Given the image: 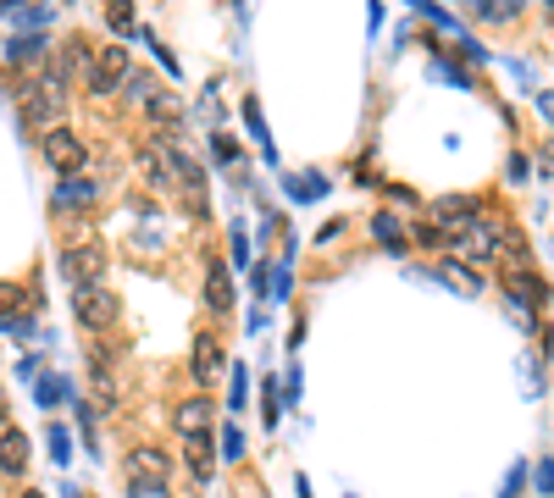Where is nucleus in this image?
Returning <instances> with one entry per match:
<instances>
[{
    "instance_id": "1",
    "label": "nucleus",
    "mask_w": 554,
    "mask_h": 498,
    "mask_svg": "<svg viewBox=\"0 0 554 498\" xmlns=\"http://www.w3.org/2000/svg\"><path fill=\"white\" fill-rule=\"evenodd\" d=\"M505 238H510V227L499 222V216H471V222H460V227H449L444 233V244L455 249L460 261H499L505 255Z\"/></svg>"
},
{
    "instance_id": "2",
    "label": "nucleus",
    "mask_w": 554,
    "mask_h": 498,
    "mask_svg": "<svg viewBox=\"0 0 554 498\" xmlns=\"http://www.w3.org/2000/svg\"><path fill=\"white\" fill-rule=\"evenodd\" d=\"M61 272H67V283H73V288L100 283V272H106V249H100L95 238H78V244L61 249Z\"/></svg>"
},
{
    "instance_id": "3",
    "label": "nucleus",
    "mask_w": 554,
    "mask_h": 498,
    "mask_svg": "<svg viewBox=\"0 0 554 498\" xmlns=\"http://www.w3.org/2000/svg\"><path fill=\"white\" fill-rule=\"evenodd\" d=\"M122 78H128V50H117V45L89 50V67H84L89 95H111V89H117Z\"/></svg>"
},
{
    "instance_id": "4",
    "label": "nucleus",
    "mask_w": 554,
    "mask_h": 498,
    "mask_svg": "<svg viewBox=\"0 0 554 498\" xmlns=\"http://www.w3.org/2000/svg\"><path fill=\"white\" fill-rule=\"evenodd\" d=\"M73 316L84 321V327H111V316H117V299H111L106 283H89V288H73Z\"/></svg>"
},
{
    "instance_id": "5",
    "label": "nucleus",
    "mask_w": 554,
    "mask_h": 498,
    "mask_svg": "<svg viewBox=\"0 0 554 498\" xmlns=\"http://www.w3.org/2000/svg\"><path fill=\"white\" fill-rule=\"evenodd\" d=\"M45 161L56 166L61 178H67V172L78 178V166H84V139H78L73 128H50L45 133Z\"/></svg>"
},
{
    "instance_id": "6",
    "label": "nucleus",
    "mask_w": 554,
    "mask_h": 498,
    "mask_svg": "<svg viewBox=\"0 0 554 498\" xmlns=\"http://www.w3.org/2000/svg\"><path fill=\"white\" fill-rule=\"evenodd\" d=\"M167 454L161 449H133L128 454V482H167Z\"/></svg>"
},
{
    "instance_id": "7",
    "label": "nucleus",
    "mask_w": 554,
    "mask_h": 498,
    "mask_svg": "<svg viewBox=\"0 0 554 498\" xmlns=\"http://www.w3.org/2000/svg\"><path fill=\"white\" fill-rule=\"evenodd\" d=\"M172 421H178L183 438H200V432H211V404H205V399H183L178 410H172Z\"/></svg>"
},
{
    "instance_id": "8",
    "label": "nucleus",
    "mask_w": 554,
    "mask_h": 498,
    "mask_svg": "<svg viewBox=\"0 0 554 498\" xmlns=\"http://www.w3.org/2000/svg\"><path fill=\"white\" fill-rule=\"evenodd\" d=\"M23 465H28V438L17 427H6V432H0V471L23 476Z\"/></svg>"
},
{
    "instance_id": "9",
    "label": "nucleus",
    "mask_w": 554,
    "mask_h": 498,
    "mask_svg": "<svg viewBox=\"0 0 554 498\" xmlns=\"http://www.w3.org/2000/svg\"><path fill=\"white\" fill-rule=\"evenodd\" d=\"M205 305H211V310H233V283H228V266H211V272H205Z\"/></svg>"
},
{
    "instance_id": "10",
    "label": "nucleus",
    "mask_w": 554,
    "mask_h": 498,
    "mask_svg": "<svg viewBox=\"0 0 554 498\" xmlns=\"http://www.w3.org/2000/svg\"><path fill=\"white\" fill-rule=\"evenodd\" d=\"M217 366H222V344H217V338H211V332H205V338H200V344H194V377H217Z\"/></svg>"
},
{
    "instance_id": "11",
    "label": "nucleus",
    "mask_w": 554,
    "mask_h": 498,
    "mask_svg": "<svg viewBox=\"0 0 554 498\" xmlns=\"http://www.w3.org/2000/svg\"><path fill=\"white\" fill-rule=\"evenodd\" d=\"M139 166H145L150 183H172V178H178V172H172V155H161L156 144H145V150H139Z\"/></svg>"
},
{
    "instance_id": "12",
    "label": "nucleus",
    "mask_w": 554,
    "mask_h": 498,
    "mask_svg": "<svg viewBox=\"0 0 554 498\" xmlns=\"http://www.w3.org/2000/svg\"><path fill=\"white\" fill-rule=\"evenodd\" d=\"M56 200H61V205H95V200H100V189H95L89 178H67Z\"/></svg>"
},
{
    "instance_id": "13",
    "label": "nucleus",
    "mask_w": 554,
    "mask_h": 498,
    "mask_svg": "<svg viewBox=\"0 0 554 498\" xmlns=\"http://www.w3.org/2000/svg\"><path fill=\"white\" fill-rule=\"evenodd\" d=\"M189 465H194V476H211V465H217V449H211V432L189 438Z\"/></svg>"
},
{
    "instance_id": "14",
    "label": "nucleus",
    "mask_w": 554,
    "mask_h": 498,
    "mask_svg": "<svg viewBox=\"0 0 554 498\" xmlns=\"http://www.w3.org/2000/svg\"><path fill=\"white\" fill-rule=\"evenodd\" d=\"M433 216H438V222H471V216H477V205L460 200V194H449V200L433 205Z\"/></svg>"
},
{
    "instance_id": "15",
    "label": "nucleus",
    "mask_w": 554,
    "mask_h": 498,
    "mask_svg": "<svg viewBox=\"0 0 554 498\" xmlns=\"http://www.w3.org/2000/svg\"><path fill=\"white\" fill-rule=\"evenodd\" d=\"M477 17H482V23H510L516 6H510V0H477Z\"/></svg>"
},
{
    "instance_id": "16",
    "label": "nucleus",
    "mask_w": 554,
    "mask_h": 498,
    "mask_svg": "<svg viewBox=\"0 0 554 498\" xmlns=\"http://www.w3.org/2000/svg\"><path fill=\"white\" fill-rule=\"evenodd\" d=\"M50 454H56V460H61V465L73 460V432L61 427V421H50Z\"/></svg>"
},
{
    "instance_id": "17",
    "label": "nucleus",
    "mask_w": 554,
    "mask_h": 498,
    "mask_svg": "<svg viewBox=\"0 0 554 498\" xmlns=\"http://www.w3.org/2000/svg\"><path fill=\"white\" fill-rule=\"evenodd\" d=\"M106 23H111V34H133V6H128V0L106 6Z\"/></svg>"
},
{
    "instance_id": "18",
    "label": "nucleus",
    "mask_w": 554,
    "mask_h": 498,
    "mask_svg": "<svg viewBox=\"0 0 554 498\" xmlns=\"http://www.w3.org/2000/svg\"><path fill=\"white\" fill-rule=\"evenodd\" d=\"M217 454H222V460H239V454H244V432H239V427H222Z\"/></svg>"
},
{
    "instance_id": "19",
    "label": "nucleus",
    "mask_w": 554,
    "mask_h": 498,
    "mask_svg": "<svg viewBox=\"0 0 554 498\" xmlns=\"http://www.w3.org/2000/svg\"><path fill=\"white\" fill-rule=\"evenodd\" d=\"M39 56H45V39H39V34H28V39H17V45H12V61H39Z\"/></svg>"
},
{
    "instance_id": "20",
    "label": "nucleus",
    "mask_w": 554,
    "mask_h": 498,
    "mask_svg": "<svg viewBox=\"0 0 554 498\" xmlns=\"http://www.w3.org/2000/svg\"><path fill=\"white\" fill-rule=\"evenodd\" d=\"M61 393H67L61 377H39V404H61Z\"/></svg>"
},
{
    "instance_id": "21",
    "label": "nucleus",
    "mask_w": 554,
    "mask_h": 498,
    "mask_svg": "<svg viewBox=\"0 0 554 498\" xmlns=\"http://www.w3.org/2000/svg\"><path fill=\"white\" fill-rule=\"evenodd\" d=\"M122 83H128V100H150V89H156V83H150L145 72H128Z\"/></svg>"
},
{
    "instance_id": "22",
    "label": "nucleus",
    "mask_w": 554,
    "mask_h": 498,
    "mask_svg": "<svg viewBox=\"0 0 554 498\" xmlns=\"http://www.w3.org/2000/svg\"><path fill=\"white\" fill-rule=\"evenodd\" d=\"M377 238H383L388 249H399V222L394 216H377Z\"/></svg>"
},
{
    "instance_id": "23",
    "label": "nucleus",
    "mask_w": 554,
    "mask_h": 498,
    "mask_svg": "<svg viewBox=\"0 0 554 498\" xmlns=\"http://www.w3.org/2000/svg\"><path fill=\"white\" fill-rule=\"evenodd\" d=\"M133 498H167V482H128Z\"/></svg>"
},
{
    "instance_id": "24",
    "label": "nucleus",
    "mask_w": 554,
    "mask_h": 498,
    "mask_svg": "<svg viewBox=\"0 0 554 498\" xmlns=\"http://www.w3.org/2000/svg\"><path fill=\"white\" fill-rule=\"evenodd\" d=\"M322 189H327L322 178H300V183H294V200H316V194H322Z\"/></svg>"
},
{
    "instance_id": "25",
    "label": "nucleus",
    "mask_w": 554,
    "mask_h": 498,
    "mask_svg": "<svg viewBox=\"0 0 554 498\" xmlns=\"http://www.w3.org/2000/svg\"><path fill=\"white\" fill-rule=\"evenodd\" d=\"M244 399H250V377H244V371H233V410H244Z\"/></svg>"
},
{
    "instance_id": "26",
    "label": "nucleus",
    "mask_w": 554,
    "mask_h": 498,
    "mask_svg": "<svg viewBox=\"0 0 554 498\" xmlns=\"http://www.w3.org/2000/svg\"><path fill=\"white\" fill-rule=\"evenodd\" d=\"M277 393H283V388H277V382H266V421H277Z\"/></svg>"
},
{
    "instance_id": "27",
    "label": "nucleus",
    "mask_w": 554,
    "mask_h": 498,
    "mask_svg": "<svg viewBox=\"0 0 554 498\" xmlns=\"http://www.w3.org/2000/svg\"><path fill=\"white\" fill-rule=\"evenodd\" d=\"M521 482H527V471H510V476H505V498H516Z\"/></svg>"
},
{
    "instance_id": "28",
    "label": "nucleus",
    "mask_w": 554,
    "mask_h": 498,
    "mask_svg": "<svg viewBox=\"0 0 554 498\" xmlns=\"http://www.w3.org/2000/svg\"><path fill=\"white\" fill-rule=\"evenodd\" d=\"M538 493H554V465H538Z\"/></svg>"
},
{
    "instance_id": "29",
    "label": "nucleus",
    "mask_w": 554,
    "mask_h": 498,
    "mask_svg": "<svg viewBox=\"0 0 554 498\" xmlns=\"http://www.w3.org/2000/svg\"><path fill=\"white\" fill-rule=\"evenodd\" d=\"M12 299H17V294H12V288H0V310H6V305H12Z\"/></svg>"
},
{
    "instance_id": "30",
    "label": "nucleus",
    "mask_w": 554,
    "mask_h": 498,
    "mask_svg": "<svg viewBox=\"0 0 554 498\" xmlns=\"http://www.w3.org/2000/svg\"><path fill=\"white\" fill-rule=\"evenodd\" d=\"M17 498H45V493H17Z\"/></svg>"
},
{
    "instance_id": "31",
    "label": "nucleus",
    "mask_w": 554,
    "mask_h": 498,
    "mask_svg": "<svg viewBox=\"0 0 554 498\" xmlns=\"http://www.w3.org/2000/svg\"><path fill=\"white\" fill-rule=\"evenodd\" d=\"M0 415H6V404H0Z\"/></svg>"
}]
</instances>
